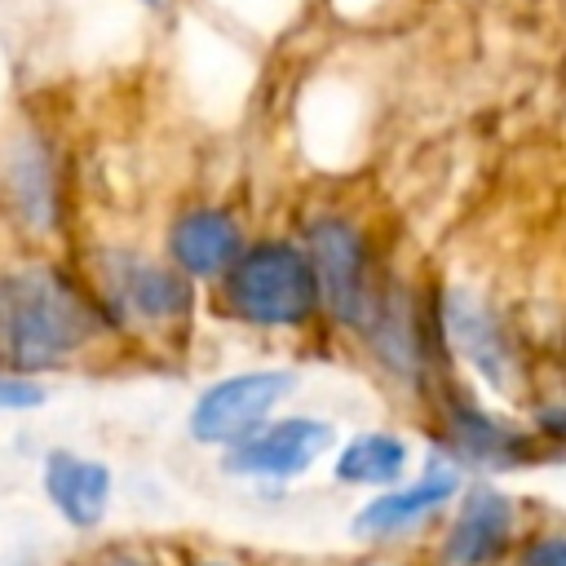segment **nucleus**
<instances>
[{
	"label": "nucleus",
	"mask_w": 566,
	"mask_h": 566,
	"mask_svg": "<svg viewBox=\"0 0 566 566\" xmlns=\"http://www.w3.org/2000/svg\"><path fill=\"white\" fill-rule=\"evenodd\" d=\"M310 270H314V283H318V301H327V310L349 323V327H363L376 296H371V283H367V248H363V234L340 221V217H323L310 226Z\"/></svg>",
	"instance_id": "20e7f679"
},
{
	"label": "nucleus",
	"mask_w": 566,
	"mask_h": 566,
	"mask_svg": "<svg viewBox=\"0 0 566 566\" xmlns=\"http://www.w3.org/2000/svg\"><path fill=\"white\" fill-rule=\"evenodd\" d=\"M102 566H159V562L146 557V553H137V548H119V553L102 557Z\"/></svg>",
	"instance_id": "dca6fc26"
},
{
	"label": "nucleus",
	"mask_w": 566,
	"mask_h": 566,
	"mask_svg": "<svg viewBox=\"0 0 566 566\" xmlns=\"http://www.w3.org/2000/svg\"><path fill=\"white\" fill-rule=\"evenodd\" d=\"M296 376L283 367H261V371H234L217 385H208L195 407H190V438L203 447H230L248 438L287 394Z\"/></svg>",
	"instance_id": "7ed1b4c3"
},
{
	"label": "nucleus",
	"mask_w": 566,
	"mask_h": 566,
	"mask_svg": "<svg viewBox=\"0 0 566 566\" xmlns=\"http://www.w3.org/2000/svg\"><path fill=\"white\" fill-rule=\"evenodd\" d=\"M451 433L482 464H517L531 451L526 433H517L513 424L491 420L486 411H473V407H451Z\"/></svg>",
	"instance_id": "ddd939ff"
},
{
	"label": "nucleus",
	"mask_w": 566,
	"mask_h": 566,
	"mask_svg": "<svg viewBox=\"0 0 566 566\" xmlns=\"http://www.w3.org/2000/svg\"><path fill=\"white\" fill-rule=\"evenodd\" d=\"M97 327L84 292L53 265L0 279V349L18 367H49L75 354Z\"/></svg>",
	"instance_id": "f257e3e1"
},
{
	"label": "nucleus",
	"mask_w": 566,
	"mask_h": 566,
	"mask_svg": "<svg viewBox=\"0 0 566 566\" xmlns=\"http://www.w3.org/2000/svg\"><path fill=\"white\" fill-rule=\"evenodd\" d=\"M226 310L252 327H301L318 310V283L310 256L292 243H256L221 274Z\"/></svg>",
	"instance_id": "f03ea898"
},
{
	"label": "nucleus",
	"mask_w": 566,
	"mask_h": 566,
	"mask_svg": "<svg viewBox=\"0 0 566 566\" xmlns=\"http://www.w3.org/2000/svg\"><path fill=\"white\" fill-rule=\"evenodd\" d=\"M447 332H451L455 349H460L491 385L509 376V367H513V345H509L504 327L495 323V314H491L482 301L455 292V296L447 301Z\"/></svg>",
	"instance_id": "9b49d317"
},
{
	"label": "nucleus",
	"mask_w": 566,
	"mask_h": 566,
	"mask_svg": "<svg viewBox=\"0 0 566 566\" xmlns=\"http://www.w3.org/2000/svg\"><path fill=\"white\" fill-rule=\"evenodd\" d=\"M115 296L133 318H146V323H181L190 314V283L177 270H164L150 261H119Z\"/></svg>",
	"instance_id": "9d476101"
},
{
	"label": "nucleus",
	"mask_w": 566,
	"mask_h": 566,
	"mask_svg": "<svg viewBox=\"0 0 566 566\" xmlns=\"http://www.w3.org/2000/svg\"><path fill=\"white\" fill-rule=\"evenodd\" d=\"M455 495V478L451 473H424L420 482L411 486H394L376 500H367L358 513H354V535H367V539H385V535H398L407 526H416L420 517H429L433 509H442L447 500Z\"/></svg>",
	"instance_id": "1a4fd4ad"
},
{
	"label": "nucleus",
	"mask_w": 566,
	"mask_h": 566,
	"mask_svg": "<svg viewBox=\"0 0 566 566\" xmlns=\"http://www.w3.org/2000/svg\"><path fill=\"white\" fill-rule=\"evenodd\" d=\"M513 539V504L500 486H469L455 526L442 539V566H491Z\"/></svg>",
	"instance_id": "423d86ee"
},
{
	"label": "nucleus",
	"mask_w": 566,
	"mask_h": 566,
	"mask_svg": "<svg viewBox=\"0 0 566 566\" xmlns=\"http://www.w3.org/2000/svg\"><path fill=\"white\" fill-rule=\"evenodd\" d=\"M239 252H243V234H239L234 217L221 208L181 212L168 230V256L190 279H221Z\"/></svg>",
	"instance_id": "0eeeda50"
},
{
	"label": "nucleus",
	"mask_w": 566,
	"mask_h": 566,
	"mask_svg": "<svg viewBox=\"0 0 566 566\" xmlns=\"http://www.w3.org/2000/svg\"><path fill=\"white\" fill-rule=\"evenodd\" d=\"M199 566H226V562H199Z\"/></svg>",
	"instance_id": "f3484780"
},
{
	"label": "nucleus",
	"mask_w": 566,
	"mask_h": 566,
	"mask_svg": "<svg viewBox=\"0 0 566 566\" xmlns=\"http://www.w3.org/2000/svg\"><path fill=\"white\" fill-rule=\"evenodd\" d=\"M332 438L336 433L327 420L287 416L274 424H256L248 438L230 442L221 469L239 478H296L332 447Z\"/></svg>",
	"instance_id": "39448f33"
},
{
	"label": "nucleus",
	"mask_w": 566,
	"mask_h": 566,
	"mask_svg": "<svg viewBox=\"0 0 566 566\" xmlns=\"http://www.w3.org/2000/svg\"><path fill=\"white\" fill-rule=\"evenodd\" d=\"M44 495L62 513V522L93 531L111 504V469L102 460H88L75 451H49L44 455Z\"/></svg>",
	"instance_id": "6e6552de"
},
{
	"label": "nucleus",
	"mask_w": 566,
	"mask_h": 566,
	"mask_svg": "<svg viewBox=\"0 0 566 566\" xmlns=\"http://www.w3.org/2000/svg\"><path fill=\"white\" fill-rule=\"evenodd\" d=\"M522 566H566V539H562V535H539V539L526 548Z\"/></svg>",
	"instance_id": "2eb2a0df"
},
{
	"label": "nucleus",
	"mask_w": 566,
	"mask_h": 566,
	"mask_svg": "<svg viewBox=\"0 0 566 566\" xmlns=\"http://www.w3.org/2000/svg\"><path fill=\"white\" fill-rule=\"evenodd\" d=\"M40 402H44V389L35 380L0 371V411H27V407H40Z\"/></svg>",
	"instance_id": "4468645a"
},
{
	"label": "nucleus",
	"mask_w": 566,
	"mask_h": 566,
	"mask_svg": "<svg viewBox=\"0 0 566 566\" xmlns=\"http://www.w3.org/2000/svg\"><path fill=\"white\" fill-rule=\"evenodd\" d=\"M407 469V442L398 433H363L336 460V482L345 486H394Z\"/></svg>",
	"instance_id": "f8f14e48"
}]
</instances>
